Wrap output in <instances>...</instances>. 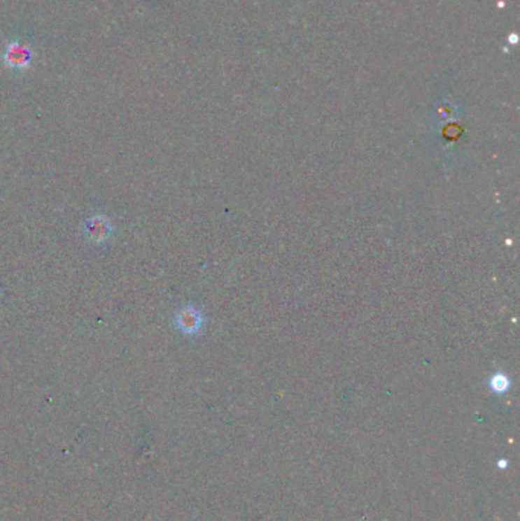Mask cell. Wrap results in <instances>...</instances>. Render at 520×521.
<instances>
[{
	"mask_svg": "<svg viewBox=\"0 0 520 521\" xmlns=\"http://www.w3.org/2000/svg\"><path fill=\"white\" fill-rule=\"evenodd\" d=\"M112 223L104 215H93L86 223V235L90 241L97 244L106 243L112 235Z\"/></svg>",
	"mask_w": 520,
	"mask_h": 521,
	"instance_id": "6da1fadb",
	"label": "cell"
},
{
	"mask_svg": "<svg viewBox=\"0 0 520 521\" xmlns=\"http://www.w3.org/2000/svg\"><path fill=\"white\" fill-rule=\"evenodd\" d=\"M176 324L185 334H194L202 327L200 313L194 308H183L176 315Z\"/></svg>",
	"mask_w": 520,
	"mask_h": 521,
	"instance_id": "7a4b0ae2",
	"label": "cell"
},
{
	"mask_svg": "<svg viewBox=\"0 0 520 521\" xmlns=\"http://www.w3.org/2000/svg\"><path fill=\"white\" fill-rule=\"evenodd\" d=\"M6 63H10L13 67H28L29 63V52L28 48L19 46V45H11L6 50Z\"/></svg>",
	"mask_w": 520,
	"mask_h": 521,
	"instance_id": "3957f363",
	"label": "cell"
},
{
	"mask_svg": "<svg viewBox=\"0 0 520 521\" xmlns=\"http://www.w3.org/2000/svg\"><path fill=\"white\" fill-rule=\"evenodd\" d=\"M505 462H507V460H500V462H499V466H500V468H505V466H507Z\"/></svg>",
	"mask_w": 520,
	"mask_h": 521,
	"instance_id": "277c9868",
	"label": "cell"
}]
</instances>
